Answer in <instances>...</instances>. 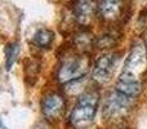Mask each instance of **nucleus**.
Masks as SVG:
<instances>
[{"label":"nucleus","mask_w":147,"mask_h":129,"mask_svg":"<svg viewBox=\"0 0 147 129\" xmlns=\"http://www.w3.org/2000/svg\"><path fill=\"white\" fill-rule=\"evenodd\" d=\"M99 105V94L96 91H88L78 98L70 114V123L75 129H84L93 123Z\"/></svg>","instance_id":"nucleus-1"},{"label":"nucleus","mask_w":147,"mask_h":129,"mask_svg":"<svg viewBox=\"0 0 147 129\" xmlns=\"http://www.w3.org/2000/svg\"><path fill=\"white\" fill-rule=\"evenodd\" d=\"M147 66L146 48L142 43H137L133 45L129 56L124 63V68L120 75V80L140 81V78L143 75Z\"/></svg>","instance_id":"nucleus-2"},{"label":"nucleus","mask_w":147,"mask_h":129,"mask_svg":"<svg viewBox=\"0 0 147 129\" xmlns=\"http://www.w3.org/2000/svg\"><path fill=\"white\" fill-rule=\"evenodd\" d=\"M90 67L89 58L85 56H76V57H69L62 62L61 67L58 70L57 78L58 81L62 84H67L71 81L79 80L84 78Z\"/></svg>","instance_id":"nucleus-3"},{"label":"nucleus","mask_w":147,"mask_h":129,"mask_svg":"<svg viewBox=\"0 0 147 129\" xmlns=\"http://www.w3.org/2000/svg\"><path fill=\"white\" fill-rule=\"evenodd\" d=\"M134 97L127 96L121 92L116 91L107 96L103 105V116L105 119H117L125 115L130 110Z\"/></svg>","instance_id":"nucleus-4"},{"label":"nucleus","mask_w":147,"mask_h":129,"mask_svg":"<svg viewBox=\"0 0 147 129\" xmlns=\"http://www.w3.org/2000/svg\"><path fill=\"white\" fill-rule=\"evenodd\" d=\"M119 57L116 53H105L96 59L93 65V80L98 84H106L111 80L117 65Z\"/></svg>","instance_id":"nucleus-5"},{"label":"nucleus","mask_w":147,"mask_h":129,"mask_svg":"<svg viewBox=\"0 0 147 129\" xmlns=\"http://www.w3.org/2000/svg\"><path fill=\"white\" fill-rule=\"evenodd\" d=\"M66 109V102L62 94L49 93L44 97L41 102V112L43 116L48 120H58L63 115Z\"/></svg>","instance_id":"nucleus-6"},{"label":"nucleus","mask_w":147,"mask_h":129,"mask_svg":"<svg viewBox=\"0 0 147 129\" xmlns=\"http://www.w3.org/2000/svg\"><path fill=\"white\" fill-rule=\"evenodd\" d=\"M99 3L97 0H75L72 13L75 21L81 26H88L93 21Z\"/></svg>","instance_id":"nucleus-7"},{"label":"nucleus","mask_w":147,"mask_h":129,"mask_svg":"<svg viewBox=\"0 0 147 129\" xmlns=\"http://www.w3.org/2000/svg\"><path fill=\"white\" fill-rule=\"evenodd\" d=\"M124 7L123 0H101L98 4V13L103 21H115L120 17Z\"/></svg>","instance_id":"nucleus-8"},{"label":"nucleus","mask_w":147,"mask_h":129,"mask_svg":"<svg viewBox=\"0 0 147 129\" xmlns=\"http://www.w3.org/2000/svg\"><path fill=\"white\" fill-rule=\"evenodd\" d=\"M53 41H54V34L53 31L48 30V28H40L32 36V44L41 49L49 48L53 44Z\"/></svg>","instance_id":"nucleus-9"},{"label":"nucleus","mask_w":147,"mask_h":129,"mask_svg":"<svg viewBox=\"0 0 147 129\" xmlns=\"http://www.w3.org/2000/svg\"><path fill=\"white\" fill-rule=\"evenodd\" d=\"M116 91L130 97H137L142 91V85H141V81H129L119 79L116 83Z\"/></svg>","instance_id":"nucleus-10"},{"label":"nucleus","mask_w":147,"mask_h":129,"mask_svg":"<svg viewBox=\"0 0 147 129\" xmlns=\"http://www.w3.org/2000/svg\"><path fill=\"white\" fill-rule=\"evenodd\" d=\"M18 54H20V45H18V43H10L7 48V61H5L8 70L12 68L13 63L17 59Z\"/></svg>","instance_id":"nucleus-11"},{"label":"nucleus","mask_w":147,"mask_h":129,"mask_svg":"<svg viewBox=\"0 0 147 129\" xmlns=\"http://www.w3.org/2000/svg\"><path fill=\"white\" fill-rule=\"evenodd\" d=\"M90 36L92 35H89V34H86V32H81V34H79V35H76V38H75L76 47H78L79 49H81V51H86V49L93 44V40H92Z\"/></svg>","instance_id":"nucleus-12"},{"label":"nucleus","mask_w":147,"mask_h":129,"mask_svg":"<svg viewBox=\"0 0 147 129\" xmlns=\"http://www.w3.org/2000/svg\"><path fill=\"white\" fill-rule=\"evenodd\" d=\"M115 129H125L124 127H117V128H115Z\"/></svg>","instance_id":"nucleus-13"}]
</instances>
